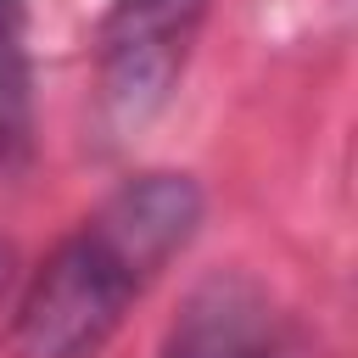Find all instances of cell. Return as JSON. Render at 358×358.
<instances>
[{"label": "cell", "mask_w": 358, "mask_h": 358, "mask_svg": "<svg viewBox=\"0 0 358 358\" xmlns=\"http://www.w3.org/2000/svg\"><path fill=\"white\" fill-rule=\"evenodd\" d=\"M151 280L157 268L106 218H84L17 302V358H95Z\"/></svg>", "instance_id": "cell-1"}, {"label": "cell", "mask_w": 358, "mask_h": 358, "mask_svg": "<svg viewBox=\"0 0 358 358\" xmlns=\"http://www.w3.org/2000/svg\"><path fill=\"white\" fill-rule=\"evenodd\" d=\"M207 0H112L95 28V73H101V117L129 134L151 123L201 34Z\"/></svg>", "instance_id": "cell-2"}, {"label": "cell", "mask_w": 358, "mask_h": 358, "mask_svg": "<svg viewBox=\"0 0 358 358\" xmlns=\"http://www.w3.org/2000/svg\"><path fill=\"white\" fill-rule=\"evenodd\" d=\"M162 358H280L268 296L246 274L201 280L162 336Z\"/></svg>", "instance_id": "cell-3"}, {"label": "cell", "mask_w": 358, "mask_h": 358, "mask_svg": "<svg viewBox=\"0 0 358 358\" xmlns=\"http://www.w3.org/2000/svg\"><path fill=\"white\" fill-rule=\"evenodd\" d=\"M34 157V56L28 0H0V168Z\"/></svg>", "instance_id": "cell-4"}, {"label": "cell", "mask_w": 358, "mask_h": 358, "mask_svg": "<svg viewBox=\"0 0 358 358\" xmlns=\"http://www.w3.org/2000/svg\"><path fill=\"white\" fill-rule=\"evenodd\" d=\"M11 268H17V252L0 241V302H6V291H11Z\"/></svg>", "instance_id": "cell-5"}]
</instances>
